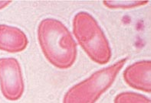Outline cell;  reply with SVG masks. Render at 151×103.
<instances>
[{
  "label": "cell",
  "instance_id": "cell-2",
  "mask_svg": "<svg viewBox=\"0 0 151 103\" xmlns=\"http://www.w3.org/2000/svg\"><path fill=\"white\" fill-rule=\"evenodd\" d=\"M73 31L78 41L91 59L100 64L110 60L111 52L107 38L90 14H77L73 21Z\"/></svg>",
  "mask_w": 151,
  "mask_h": 103
},
{
  "label": "cell",
  "instance_id": "cell-8",
  "mask_svg": "<svg viewBox=\"0 0 151 103\" xmlns=\"http://www.w3.org/2000/svg\"><path fill=\"white\" fill-rule=\"evenodd\" d=\"M147 1H104V4L111 9H130L144 6Z\"/></svg>",
  "mask_w": 151,
  "mask_h": 103
},
{
  "label": "cell",
  "instance_id": "cell-3",
  "mask_svg": "<svg viewBox=\"0 0 151 103\" xmlns=\"http://www.w3.org/2000/svg\"><path fill=\"white\" fill-rule=\"evenodd\" d=\"M127 59L94 72L86 80L73 86L65 94L63 103H95L112 85Z\"/></svg>",
  "mask_w": 151,
  "mask_h": 103
},
{
  "label": "cell",
  "instance_id": "cell-9",
  "mask_svg": "<svg viewBox=\"0 0 151 103\" xmlns=\"http://www.w3.org/2000/svg\"><path fill=\"white\" fill-rule=\"evenodd\" d=\"M10 2H11V1H0V9L7 6Z\"/></svg>",
  "mask_w": 151,
  "mask_h": 103
},
{
  "label": "cell",
  "instance_id": "cell-5",
  "mask_svg": "<svg viewBox=\"0 0 151 103\" xmlns=\"http://www.w3.org/2000/svg\"><path fill=\"white\" fill-rule=\"evenodd\" d=\"M125 82L130 87L151 92V60L134 63L124 72Z\"/></svg>",
  "mask_w": 151,
  "mask_h": 103
},
{
  "label": "cell",
  "instance_id": "cell-1",
  "mask_svg": "<svg viewBox=\"0 0 151 103\" xmlns=\"http://www.w3.org/2000/svg\"><path fill=\"white\" fill-rule=\"evenodd\" d=\"M38 41L50 63L60 69H67L75 63L76 44L69 31L61 21L45 19L38 26Z\"/></svg>",
  "mask_w": 151,
  "mask_h": 103
},
{
  "label": "cell",
  "instance_id": "cell-4",
  "mask_svg": "<svg viewBox=\"0 0 151 103\" xmlns=\"http://www.w3.org/2000/svg\"><path fill=\"white\" fill-rule=\"evenodd\" d=\"M0 87L10 101L21 98L24 91L22 75L19 62L14 58L0 59Z\"/></svg>",
  "mask_w": 151,
  "mask_h": 103
},
{
  "label": "cell",
  "instance_id": "cell-6",
  "mask_svg": "<svg viewBox=\"0 0 151 103\" xmlns=\"http://www.w3.org/2000/svg\"><path fill=\"white\" fill-rule=\"evenodd\" d=\"M28 44L25 33L18 28L0 25V50L10 53L22 51Z\"/></svg>",
  "mask_w": 151,
  "mask_h": 103
},
{
  "label": "cell",
  "instance_id": "cell-7",
  "mask_svg": "<svg viewBox=\"0 0 151 103\" xmlns=\"http://www.w3.org/2000/svg\"><path fill=\"white\" fill-rule=\"evenodd\" d=\"M114 103H150V100L140 94L123 92L116 96Z\"/></svg>",
  "mask_w": 151,
  "mask_h": 103
}]
</instances>
